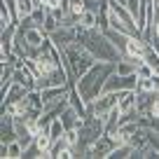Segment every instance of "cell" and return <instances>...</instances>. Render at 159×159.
<instances>
[{
  "label": "cell",
  "instance_id": "cell-1",
  "mask_svg": "<svg viewBox=\"0 0 159 159\" xmlns=\"http://www.w3.org/2000/svg\"><path fill=\"white\" fill-rule=\"evenodd\" d=\"M112 73H115L112 61H96V63L75 82V84H77V91L82 94V98H84L87 103H91L94 98H98V96L103 94L105 82H108V77Z\"/></svg>",
  "mask_w": 159,
  "mask_h": 159
},
{
  "label": "cell",
  "instance_id": "cell-2",
  "mask_svg": "<svg viewBox=\"0 0 159 159\" xmlns=\"http://www.w3.org/2000/svg\"><path fill=\"white\" fill-rule=\"evenodd\" d=\"M77 42H82L94 54L96 61H112V63H117L122 59L119 49L110 42L105 30H101V28H80L77 26Z\"/></svg>",
  "mask_w": 159,
  "mask_h": 159
},
{
  "label": "cell",
  "instance_id": "cell-3",
  "mask_svg": "<svg viewBox=\"0 0 159 159\" xmlns=\"http://www.w3.org/2000/svg\"><path fill=\"white\" fill-rule=\"evenodd\" d=\"M77 134H80V140L75 145V157H87L91 145L105 134V117H96V115L82 117V122L77 126Z\"/></svg>",
  "mask_w": 159,
  "mask_h": 159
},
{
  "label": "cell",
  "instance_id": "cell-4",
  "mask_svg": "<svg viewBox=\"0 0 159 159\" xmlns=\"http://www.w3.org/2000/svg\"><path fill=\"white\" fill-rule=\"evenodd\" d=\"M63 56H66V68H68V73H70V82H77V80L96 63L94 54H91L82 42H73V45L63 47Z\"/></svg>",
  "mask_w": 159,
  "mask_h": 159
},
{
  "label": "cell",
  "instance_id": "cell-5",
  "mask_svg": "<svg viewBox=\"0 0 159 159\" xmlns=\"http://www.w3.org/2000/svg\"><path fill=\"white\" fill-rule=\"evenodd\" d=\"M117 101H119V91H103L98 98H94L91 103H87V115L105 117V115L117 105Z\"/></svg>",
  "mask_w": 159,
  "mask_h": 159
},
{
  "label": "cell",
  "instance_id": "cell-6",
  "mask_svg": "<svg viewBox=\"0 0 159 159\" xmlns=\"http://www.w3.org/2000/svg\"><path fill=\"white\" fill-rule=\"evenodd\" d=\"M138 73H131V75H119L115 70L112 75L108 77L105 82V89L103 91H126V89H138Z\"/></svg>",
  "mask_w": 159,
  "mask_h": 159
},
{
  "label": "cell",
  "instance_id": "cell-7",
  "mask_svg": "<svg viewBox=\"0 0 159 159\" xmlns=\"http://www.w3.org/2000/svg\"><path fill=\"white\" fill-rule=\"evenodd\" d=\"M49 40L54 42L59 49H63V47L73 45V42H77V26H70V24H61L56 30H52L49 33Z\"/></svg>",
  "mask_w": 159,
  "mask_h": 159
},
{
  "label": "cell",
  "instance_id": "cell-8",
  "mask_svg": "<svg viewBox=\"0 0 159 159\" xmlns=\"http://www.w3.org/2000/svg\"><path fill=\"white\" fill-rule=\"evenodd\" d=\"M117 148V140H115V136L112 134H108V131H105L103 136H101L98 140H96L94 145H91V150H89V154H87V157H110V152H112V150Z\"/></svg>",
  "mask_w": 159,
  "mask_h": 159
},
{
  "label": "cell",
  "instance_id": "cell-9",
  "mask_svg": "<svg viewBox=\"0 0 159 159\" xmlns=\"http://www.w3.org/2000/svg\"><path fill=\"white\" fill-rule=\"evenodd\" d=\"M0 138H2V143L16 140V122H14V115L2 112V119H0Z\"/></svg>",
  "mask_w": 159,
  "mask_h": 159
},
{
  "label": "cell",
  "instance_id": "cell-10",
  "mask_svg": "<svg viewBox=\"0 0 159 159\" xmlns=\"http://www.w3.org/2000/svg\"><path fill=\"white\" fill-rule=\"evenodd\" d=\"M26 96H28V89H26L24 84H19V82H14V80H12V84L7 87V91H2V105L16 103V101L26 98Z\"/></svg>",
  "mask_w": 159,
  "mask_h": 159
},
{
  "label": "cell",
  "instance_id": "cell-11",
  "mask_svg": "<svg viewBox=\"0 0 159 159\" xmlns=\"http://www.w3.org/2000/svg\"><path fill=\"white\" fill-rule=\"evenodd\" d=\"M105 35H108V38H110V42H112V45L119 49V54L124 56L126 45H129V38H131V35H129V33H122V30H112V28H108V30H105Z\"/></svg>",
  "mask_w": 159,
  "mask_h": 159
},
{
  "label": "cell",
  "instance_id": "cell-12",
  "mask_svg": "<svg viewBox=\"0 0 159 159\" xmlns=\"http://www.w3.org/2000/svg\"><path fill=\"white\" fill-rule=\"evenodd\" d=\"M119 117H122V110H119V105H115V108L110 110L108 115H105V131H108V134H112V131L119 129Z\"/></svg>",
  "mask_w": 159,
  "mask_h": 159
},
{
  "label": "cell",
  "instance_id": "cell-13",
  "mask_svg": "<svg viewBox=\"0 0 159 159\" xmlns=\"http://www.w3.org/2000/svg\"><path fill=\"white\" fill-rule=\"evenodd\" d=\"M136 68H138V63H136L134 59H129V56H122V59L115 63V70H117L119 75H131V73H136Z\"/></svg>",
  "mask_w": 159,
  "mask_h": 159
},
{
  "label": "cell",
  "instance_id": "cell-14",
  "mask_svg": "<svg viewBox=\"0 0 159 159\" xmlns=\"http://www.w3.org/2000/svg\"><path fill=\"white\" fill-rule=\"evenodd\" d=\"M80 28H98V14L91 10H84L82 16H80Z\"/></svg>",
  "mask_w": 159,
  "mask_h": 159
},
{
  "label": "cell",
  "instance_id": "cell-15",
  "mask_svg": "<svg viewBox=\"0 0 159 159\" xmlns=\"http://www.w3.org/2000/svg\"><path fill=\"white\" fill-rule=\"evenodd\" d=\"M35 10V0H16V14H19V21L30 16Z\"/></svg>",
  "mask_w": 159,
  "mask_h": 159
},
{
  "label": "cell",
  "instance_id": "cell-16",
  "mask_svg": "<svg viewBox=\"0 0 159 159\" xmlns=\"http://www.w3.org/2000/svg\"><path fill=\"white\" fill-rule=\"evenodd\" d=\"M24 157V145L19 140H10L7 143V159H21Z\"/></svg>",
  "mask_w": 159,
  "mask_h": 159
},
{
  "label": "cell",
  "instance_id": "cell-17",
  "mask_svg": "<svg viewBox=\"0 0 159 159\" xmlns=\"http://www.w3.org/2000/svg\"><path fill=\"white\" fill-rule=\"evenodd\" d=\"M42 157H47V154L42 152V150L38 148V143L33 140V143H30L28 148L24 150V157H21V159H42Z\"/></svg>",
  "mask_w": 159,
  "mask_h": 159
},
{
  "label": "cell",
  "instance_id": "cell-18",
  "mask_svg": "<svg viewBox=\"0 0 159 159\" xmlns=\"http://www.w3.org/2000/svg\"><path fill=\"white\" fill-rule=\"evenodd\" d=\"M47 131H49V136L56 140V138H61V136L66 134V126H63V122L56 117V119H52V124H49V129H47Z\"/></svg>",
  "mask_w": 159,
  "mask_h": 159
}]
</instances>
